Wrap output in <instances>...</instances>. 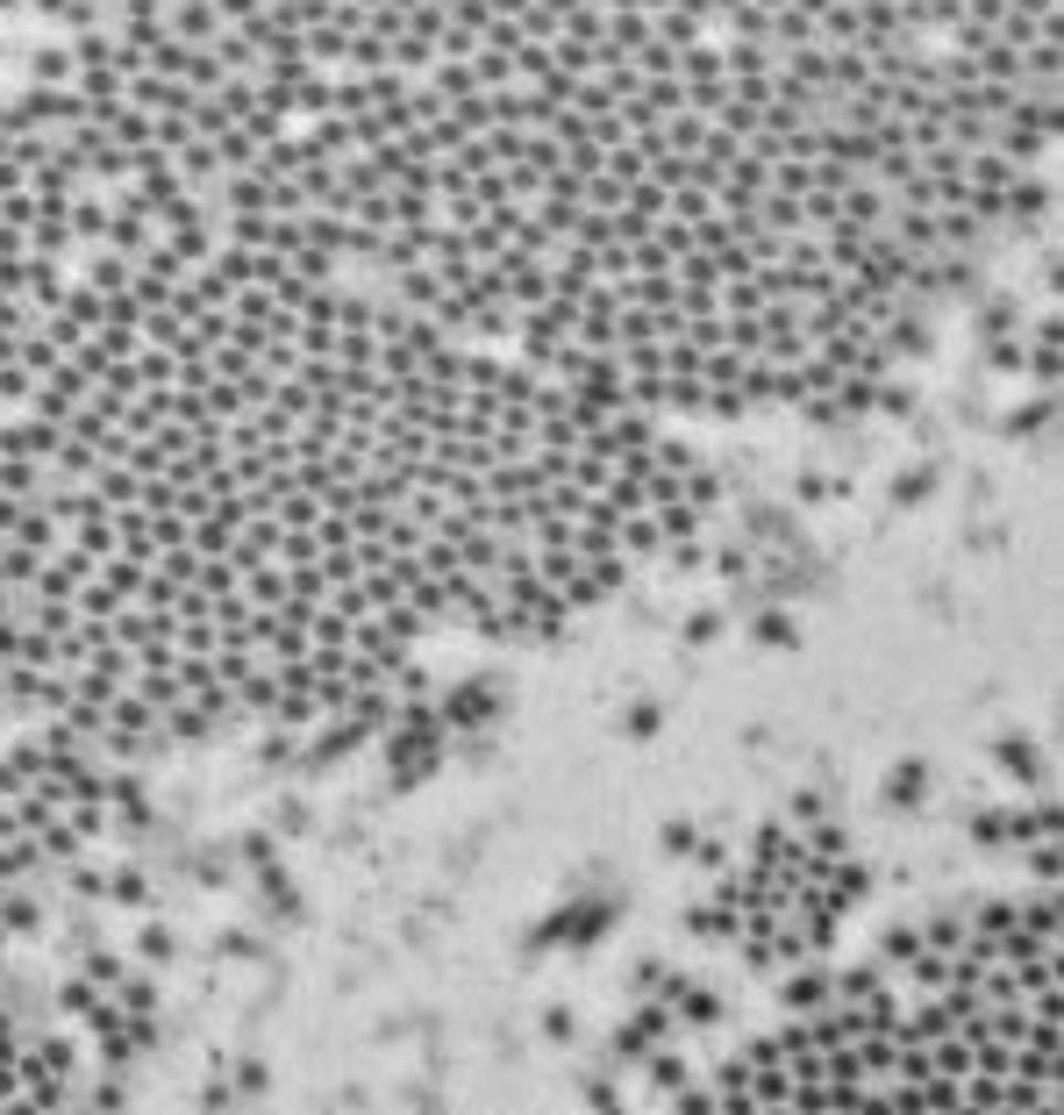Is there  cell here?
<instances>
[{
    "label": "cell",
    "instance_id": "obj_1",
    "mask_svg": "<svg viewBox=\"0 0 1064 1115\" xmlns=\"http://www.w3.org/2000/svg\"><path fill=\"white\" fill-rule=\"evenodd\" d=\"M650 415L407 308L79 51L0 100V715L351 722L693 530Z\"/></svg>",
    "mask_w": 1064,
    "mask_h": 1115
},
{
    "label": "cell",
    "instance_id": "obj_2",
    "mask_svg": "<svg viewBox=\"0 0 1064 1115\" xmlns=\"http://www.w3.org/2000/svg\"><path fill=\"white\" fill-rule=\"evenodd\" d=\"M179 123L407 308L629 415L808 401L1051 187L1057 0H158Z\"/></svg>",
    "mask_w": 1064,
    "mask_h": 1115
},
{
    "label": "cell",
    "instance_id": "obj_3",
    "mask_svg": "<svg viewBox=\"0 0 1064 1115\" xmlns=\"http://www.w3.org/2000/svg\"><path fill=\"white\" fill-rule=\"evenodd\" d=\"M1008 1080H1036V1087H1064V1051L1014 1044V1073H1008Z\"/></svg>",
    "mask_w": 1064,
    "mask_h": 1115
},
{
    "label": "cell",
    "instance_id": "obj_4",
    "mask_svg": "<svg viewBox=\"0 0 1064 1115\" xmlns=\"http://www.w3.org/2000/svg\"><path fill=\"white\" fill-rule=\"evenodd\" d=\"M829 1001H836V979L815 973V966H800L794 987H786V1008H794V1016H815V1008H829Z\"/></svg>",
    "mask_w": 1064,
    "mask_h": 1115
},
{
    "label": "cell",
    "instance_id": "obj_5",
    "mask_svg": "<svg viewBox=\"0 0 1064 1115\" xmlns=\"http://www.w3.org/2000/svg\"><path fill=\"white\" fill-rule=\"evenodd\" d=\"M971 1073H986V1080H1008V1073H1014V1044H1000V1037L971 1044Z\"/></svg>",
    "mask_w": 1064,
    "mask_h": 1115
},
{
    "label": "cell",
    "instance_id": "obj_6",
    "mask_svg": "<svg viewBox=\"0 0 1064 1115\" xmlns=\"http://www.w3.org/2000/svg\"><path fill=\"white\" fill-rule=\"evenodd\" d=\"M965 937H971V923H965V915H936V923L929 930H922V944H929V952H965Z\"/></svg>",
    "mask_w": 1064,
    "mask_h": 1115
},
{
    "label": "cell",
    "instance_id": "obj_7",
    "mask_svg": "<svg viewBox=\"0 0 1064 1115\" xmlns=\"http://www.w3.org/2000/svg\"><path fill=\"white\" fill-rule=\"evenodd\" d=\"M872 987H886V979H879V966H850V973H836V1001H864Z\"/></svg>",
    "mask_w": 1064,
    "mask_h": 1115
},
{
    "label": "cell",
    "instance_id": "obj_8",
    "mask_svg": "<svg viewBox=\"0 0 1064 1115\" xmlns=\"http://www.w3.org/2000/svg\"><path fill=\"white\" fill-rule=\"evenodd\" d=\"M672 1115H714V1087H687V1080H679V1108Z\"/></svg>",
    "mask_w": 1064,
    "mask_h": 1115
},
{
    "label": "cell",
    "instance_id": "obj_9",
    "mask_svg": "<svg viewBox=\"0 0 1064 1115\" xmlns=\"http://www.w3.org/2000/svg\"><path fill=\"white\" fill-rule=\"evenodd\" d=\"M679 1080H687V1065H679L672 1051H658V1059H650V1087H679Z\"/></svg>",
    "mask_w": 1064,
    "mask_h": 1115
},
{
    "label": "cell",
    "instance_id": "obj_10",
    "mask_svg": "<svg viewBox=\"0 0 1064 1115\" xmlns=\"http://www.w3.org/2000/svg\"><path fill=\"white\" fill-rule=\"evenodd\" d=\"M922 952V930H893L886 944H879V958H915Z\"/></svg>",
    "mask_w": 1064,
    "mask_h": 1115
},
{
    "label": "cell",
    "instance_id": "obj_11",
    "mask_svg": "<svg viewBox=\"0 0 1064 1115\" xmlns=\"http://www.w3.org/2000/svg\"><path fill=\"white\" fill-rule=\"evenodd\" d=\"M743 1065H779V1037H751V1051H743Z\"/></svg>",
    "mask_w": 1064,
    "mask_h": 1115
},
{
    "label": "cell",
    "instance_id": "obj_12",
    "mask_svg": "<svg viewBox=\"0 0 1064 1115\" xmlns=\"http://www.w3.org/2000/svg\"><path fill=\"white\" fill-rule=\"evenodd\" d=\"M728 1087H751V1065H743V1059H728L722 1073H714V1094H728Z\"/></svg>",
    "mask_w": 1064,
    "mask_h": 1115
},
{
    "label": "cell",
    "instance_id": "obj_13",
    "mask_svg": "<svg viewBox=\"0 0 1064 1115\" xmlns=\"http://www.w3.org/2000/svg\"><path fill=\"white\" fill-rule=\"evenodd\" d=\"M14 1051H22V1037H14V1022L0 1016V1059H14Z\"/></svg>",
    "mask_w": 1064,
    "mask_h": 1115
},
{
    "label": "cell",
    "instance_id": "obj_14",
    "mask_svg": "<svg viewBox=\"0 0 1064 1115\" xmlns=\"http://www.w3.org/2000/svg\"><path fill=\"white\" fill-rule=\"evenodd\" d=\"M1029 1115H1064V1094H1043V1102L1029 1108Z\"/></svg>",
    "mask_w": 1064,
    "mask_h": 1115
},
{
    "label": "cell",
    "instance_id": "obj_15",
    "mask_svg": "<svg viewBox=\"0 0 1064 1115\" xmlns=\"http://www.w3.org/2000/svg\"><path fill=\"white\" fill-rule=\"evenodd\" d=\"M757 1115H794V1108H757Z\"/></svg>",
    "mask_w": 1064,
    "mask_h": 1115
}]
</instances>
